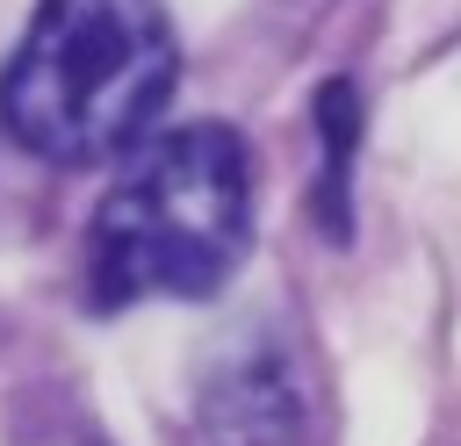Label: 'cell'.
<instances>
[{
    "label": "cell",
    "instance_id": "cell-1",
    "mask_svg": "<svg viewBox=\"0 0 461 446\" xmlns=\"http://www.w3.org/2000/svg\"><path fill=\"white\" fill-rule=\"evenodd\" d=\"M180 79L158 0H43L0 72V122L50 165H101L144 144Z\"/></svg>",
    "mask_w": 461,
    "mask_h": 446
},
{
    "label": "cell",
    "instance_id": "cell-2",
    "mask_svg": "<svg viewBox=\"0 0 461 446\" xmlns=\"http://www.w3.org/2000/svg\"><path fill=\"white\" fill-rule=\"evenodd\" d=\"M252 245V165L238 129L187 122L130 158L94 216V295H216Z\"/></svg>",
    "mask_w": 461,
    "mask_h": 446
},
{
    "label": "cell",
    "instance_id": "cell-3",
    "mask_svg": "<svg viewBox=\"0 0 461 446\" xmlns=\"http://www.w3.org/2000/svg\"><path fill=\"white\" fill-rule=\"evenodd\" d=\"M310 115H317V144H324V173H317L310 216H317L331 237H353V151H360L367 108H360L353 79H324V86L310 94Z\"/></svg>",
    "mask_w": 461,
    "mask_h": 446
},
{
    "label": "cell",
    "instance_id": "cell-4",
    "mask_svg": "<svg viewBox=\"0 0 461 446\" xmlns=\"http://www.w3.org/2000/svg\"><path fill=\"white\" fill-rule=\"evenodd\" d=\"M22 446H108L86 417H72L65 403H43L36 417H29V432H22Z\"/></svg>",
    "mask_w": 461,
    "mask_h": 446
}]
</instances>
